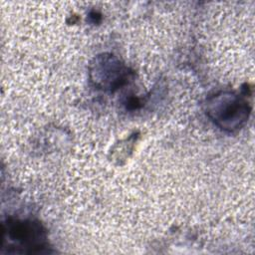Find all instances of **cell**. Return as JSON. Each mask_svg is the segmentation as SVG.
Returning a JSON list of instances; mask_svg holds the SVG:
<instances>
[{
    "instance_id": "obj_1",
    "label": "cell",
    "mask_w": 255,
    "mask_h": 255,
    "mask_svg": "<svg viewBox=\"0 0 255 255\" xmlns=\"http://www.w3.org/2000/svg\"><path fill=\"white\" fill-rule=\"evenodd\" d=\"M250 107L247 101L234 92H219L207 100L206 113L220 128L234 131L248 121Z\"/></svg>"
},
{
    "instance_id": "obj_2",
    "label": "cell",
    "mask_w": 255,
    "mask_h": 255,
    "mask_svg": "<svg viewBox=\"0 0 255 255\" xmlns=\"http://www.w3.org/2000/svg\"><path fill=\"white\" fill-rule=\"evenodd\" d=\"M128 68L114 55L103 54L95 58L91 65V81L99 89L115 92L127 83Z\"/></svg>"
},
{
    "instance_id": "obj_3",
    "label": "cell",
    "mask_w": 255,
    "mask_h": 255,
    "mask_svg": "<svg viewBox=\"0 0 255 255\" xmlns=\"http://www.w3.org/2000/svg\"><path fill=\"white\" fill-rule=\"evenodd\" d=\"M3 233L24 253L42 252L46 246L45 229L37 221L9 219Z\"/></svg>"
}]
</instances>
